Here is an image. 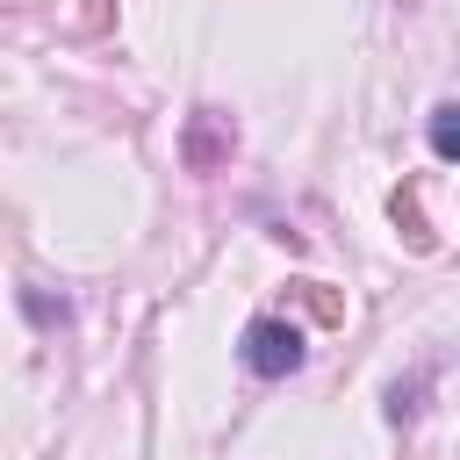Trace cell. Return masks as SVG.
<instances>
[{"label":"cell","mask_w":460,"mask_h":460,"mask_svg":"<svg viewBox=\"0 0 460 460\" xmlns=\"http://www.w3.org/2000/svg\"><path fill=\"white\" fill-rule=\"evenodd\" d=\"M244 367H252V374H266V381L295 374V367H302V331H295V323H280V316H259V323L244 331Z\"/></svg>","instance_id":"1"},{"label":"cell","mask_w":460,"mask_h":460,"mask_svg":"<svg viewBox=\"0 0 460 460\" xmlns=\"http://www.w3.org/2000/svg\"><path fill=\"white\" fill-rule=\"evenodd\" d=\"M431 151L438 158H460V108H438L431 115Z\"/></svg>","instance_id":"2"},{"label":"cell","mask_w":460,"mask_h":460,"mask_svg":"<svg viewBox=\"0 0 460 460\" xmlns=\"http://www.w3.org/2000/svg\"><path fill=\"white\" fill-rule=\"evenodd\" d=\"M395 223L410 230V244H417V252H431V230L417 223V187H402V194H395Z\"/></svg>","instance_id":"3"}]
</instances>
